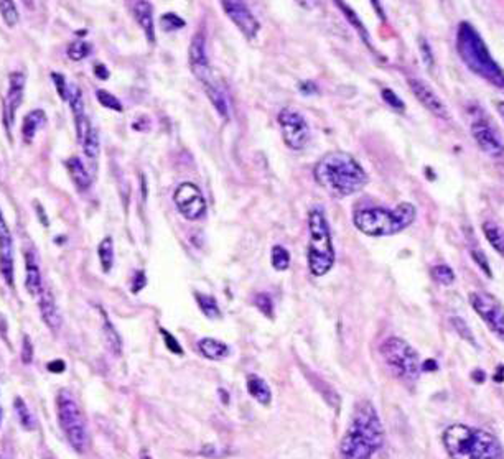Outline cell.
I'll use <instances>...</instances> for the list:
<instances>
[{
	"mask_svg": "<svg viewBox=\"0 0 504 459\" xmlns=\"http://www.w3.org/2000/svg\"><path fill=\"white\" fill-rule=\"evenodd\" d=\"M409 86L412 94L419 99V103L424 105L427 111H430L433 114L435 117L438 119H445L448 121L450 119V112H448L445 103L438 98V94L430 87L427 82L422 80H417V77H410L409 80Z\"/></svg>",
	"mask_w": 504,
	"mask_h": 459,
	"instance_id": "cell-16",
	"label": "cell"
},
{
	"mask_svg": "<svg viewBox=\"0 0 504 459\" xmlns=\"http://www.w3.org/2000/svg\"><path fill=\"white\" fill-rule=\"evenodd\" d=\"M430 273H432V278L435 280V282H438L440 285H452L453 280H455V273H453V270L448 267V265H435V267H432V270H430Z\"/></svg>",
	"mask_w": 504,
	"mask_h": 459,
	"instance_id": "cell-37",
	"label": "cell"
},
{
	"mask_svg": "<svg viewBox=\"0 0 504 459\" xmlns=\"http://www.w3.org/2000/svg\"><path fill=\"white\" fill-rule=\"evenodd\" d=\"M247 392L264 407H269L272 402V390H270L269 384L255 374L247 375Z\"/></svg>",
	"mask_w": 504,
	"mask_h": 459,
	"instance_id": "cell-24",
	"label": "cell"
},
{
	"mask_svg": "<svg viewBox=\"0 0 504 459\" xmlns=\"http://www.w3.org/2000/svg\"><path fill=\"white\" fill-rule=\"evenodd\" d=\"M317 91H318L317 86H315L311 81L300 82V93H302V94H306V96H309V94H315V93H317Z\"/></svg>",
	"mask_w": 504,
	"mask_h": 459,
	"instance_id": "cell-51",
	"label": "cell"
},
{
	"mask_svg": "<svg viewBox=\"0 0 504 459\" xmlns=\"http://www.w3.org/2000/svg\"><path fill=\"white\" fill-rule=\"evenodd\" d=\"M471 255H473L475 262H476V264L480 265L481 270H484V273H487L488 277H491V270H489V265H488L487 257H484V255L481 254V252H478V250H473V252H471Z\"/></svg>",
	"mask_w": 504,
	"mask_h": 459,
	"instance_id": "cell-49",
	"label": "cell"
},
{
	"mask_svg": "<svg viewBox=\"0 0 504 459\" xmlns=\"http://www.w3.org/2000/svg\"><path fill=\"white\" fill-rule=\"evenodd\" d=\"M419 47H420V54H422L424 63L430 68L433 64V57H432V50H430V45L427 43V40L420 38L419 40Z\"/></svg>",
	"mask_w": 504,
	"mask_h": 459,
	"instance_id": "cell-47",
	"label": "cell"
},
{
	"mask_svg": "<svg viewBox=\"0 0 504 459\" xmlns=\"http://www.w3.org/2000/svg\"><path fill=\"white\" fill-rule=\"evenodd\" d=\"M160 333H162V336H163V339H165V346H167V347H168V351H172V352H173V354H178V356H181V354H183V349H181V346H180V343H178V341H177V339H175V338H173L170 333H168V331H165V329H163V328H162V329H160Z\"/></svg>",
	"mask_w": 504,
	"mask_h": 459,
	"instance_id": "cell-43",
	"label": "cell"
},
{
	"mask_svg": "<svg viewBox=\"0 0 504 459\" xmlns=\"http://www.w3.org/2000/svg\"><path fill=\"white\" fill-rule=\"evenodd\" d=\"M270 262H272L274 269L283 272L290 267V254L283 246H274L272 252H270Z\"/></svg>",
	"mask_w": 504,
	"mask_h": 459,
	"instance_id": "cell-34",
	"label": "cell"
},
{
	"mask_svg": "<svg viewBox=\"0 0 504 459\" xmlns=\"http://www.w3.org/2000/svg\"><path fill=\"white\" fill-rule=\"evenodd\" d=\"M94 75H96V77H99V80H103V81L109 80V70L106 66H104L103 63H96L94 64Z\"/></svg>",
	"mask_w": 504,
	"mask_h": 459,
	"instance_id": "cell-50",
	"label": "cell"
},
{
	"mask_svg": "<svg viewBox=\"0 0 504 459\" xmlns=\"http://www.w3.org/2000/svg\"><path fill=\"white\" fill-rule=\"evenodd\" d=\"M415 206L401 203L394 209L366 208L356 211L353 221L360 232L369 237H386L402 232L415 221Z\"/></svg>",
	"mask_w": 504,
	"mask_h": 459,
	"instance_id": "cell-4",
	"label": "cell"
},
{
	"mask_svg": "<svg viewBox=\"0 0 504 459\" xmlns=\"http://www.w3.org/2000/svg\"><path fill=\"white\" fill-rule=\"evenodd\" d=\"M471 135L476 140V144L488 157L499 158L504 155V144L501 137L494 128L493 122L484 116V114H478V116L471 117Z\"/></svg>",
	"mask_w": 504,
	"mask_h": 459,
	"instance_id": "cell-11",
	"label": "cell"
},
{
	"mask_svg": "<svg viewBox=\"0 0 504 459\" xmlns=\"http://www.w3.org/2000/svg\"><path fill=\"white\" fill-rule=\"evenodd\" d=\"M221 6L224 8V13L231 18L232 24L241 30V33L247 40H254L258 36L260 24L246 2H231V0H228V2H223Z\"/></svg>",
	"mask_w": 504,
	"mask_h": 459,
	"instance_id": "cell-15",
	"label": "cell"
},
{
	"mask_svg": "<svg viewBox=\"0 0 504 459\" xmlns=\"http://www.w3.org/2000/svg\"><path fill=\"white\" fill-rule=\"evenodd\" d=\"M188 63H190L191 73L198 77L201 84H206L213 80V70L209 64L208 52H206V38L200 31L191 38L190 48H188Z\"/></svg>",
	"mask_w": 504,
	"mask_h": 459,
	"instance_id": "cell-14",
	"label": "cell"
},
{
	"mask_svg": "<svg viewBox=\"0 0 504 459\" xmlns=\"http://www.w3.org/2000/svg\"><path fill=\"white\" fill-rule=\"evenodd\" d=\"M254 305L260 313L269 316V318H274V301L267 293H258L254 296Z\"/></svg>",
	"mask_w": 504,
	"mask_h": 459,
	"instance_id": "cell-40",
	"label": "cell"
},
{
	"mask_svg": "<svg viewBox=\"0 0 504 459\" xmlns=\"http://www.w3.org/2000/svg\"><path fill=\"white\" fill-rule=\"evenodd\" d=\"M203 87L206 91V96L212 100V104L214 105L219 116L228 121L229 116H231V100H229V94L223 82L218 81L216 77H213L212 81L203 84Z\"/></svg>",
	"mask_w": 504,
	"mask_h": 459,
	"instance_id": "cell-20",
	"label": "cell"
},
{
	"mask_svg": "<svg viewBox=\"0 0 504 459\" xmlns=\"http://www.w3.org/2000/svg\"><path fill=\"white\" fill-rule=\"evenodd\" d=\"M313 178L328 195L346 198L368 185V174L351 155L345 151H329L318 160Z\"/></svg>",
	"mask_w": 504,
	"mask_h": 459,
	"instance_id": "cell-1",
	"label": "cell"
},
{
	"mask_svg": "<svg viewBox=\"0 0 504 459\" xmlns=\"http://www.w3.org/2000/svg\"><path fill=\"white\" fill-rule=\"evenodd\" d=\"M198 349L206 359L221 361L229 356V347L223 341L214 338H203L198 341Z\"/></svg>",
	"mask_w": 504,
	"mask_h": 459,
	"instance_id": "cell-26",
	"label": "cell"
},
{
	"mask_svg": "<svg viewBox=\"0 0 504 459\" xmlns=\"http://www.w3.org/2000/svg\"><path fill=\"white\" fill-rule=\"evenodd\" d=\"M68 103H70L71 112L75 116V126L84 122L88 116L84 112V99H82V93L77 84H68Z\"/></svg>",
	"mask_w": 504,
	"mask_h": 459,
	"instance_id": "cell-27",
	"label": "cell"
},
{
	"mask_svg": "<svg viewBox=\"0 0 504 459\" xmlns=\"http://www.w3.org/2000/svg\"><path fill=\"white\" fill-rule=\"evenodd\" d=\"M173 201H175L178 213L188 221H196V219L203 218L206 213V201L195 183H180L173 193Z\"/></svg>",
	"mask_w": 504,
	"mask_h": 459,
	"instance_id": "cell-12",
	"label": "cell"
},
{
	"mask_svg": "<svg viewBox=\"0 0 504 459\" xmlns=\"http://www.w3.org/2000/svg\"><path fill=\"white\" fill-rule=\"evenodd\" d=\"M381 98H383L384 103H386V104L389 105V107L394 109V111L404 112L406 104L402 103V99L399 98V96H397L396 93H394L392 89H383V91H381Z\"/></svg>",
	"mask_w": 504,
	"mask_h": 459,
	"instance_id": "cell-42",
	"label": "cell"
},
{
	"mask_svg": "<svg viewBox=\"0 0 504 459\" xmlns=\"http://www.w3.org/2000/svg\"><path fill=\"white\" fill-rule=\"evenodd\" d=\"M101 313H103V331H104V338H106V344H108L109 351H111L114 356H121L122 339H121V336H119L117 329L114 328L111 319L108 318V315L104 313L103 310H101Z\"/></svg>",
	"mask_w": 504,
	"mask_h": 459,
	"instance_id": "cell-28",
	"label": "cell"
},
{
	"mask_svg": "<svg viewBox=\"0 0 504 459\" xmlns=\"http://www.w3.org/2000/svg\"><path fill=\"white\" fill-rule=\"evenodd\" d=\"M309 269L315 277L327 275L334 265L332 231L322 209H311L309 214Z\"/></svg>",
	"mask_w": 504,
	"mask_h": 459,
	"instance_id": "cell-5",
	"label": "cell"
},
{
	"mask_svg": "<svg viewBox=\"0 0 504 459\" xmlns=\"http://www.w3.org/2000/svg\"><path fill=\"white\" fill-rule=\"evenodd\" d=\"M91 50H93V47H91V43H88V41L75 40L70 47H68V57H70L73 61H82V59L89 57Z\"/></svg>",
	"mask_w": 504,
	"mask_h": 459,
	"instance_id": "cell-35",
	"label": "cell"
},
{
	"mask_svg": "<svg viewBox=\"0 0 504 459\" xmlns=\"http://www.w3.org/2000/svg\"><path fill=\"white\" fill-rule=\"evenodd\" d=\"M483 232L487 236V241L491 244L494 250L498 252L499 255L504 257V231L498 226L496 223L487 221L483 224Z\"/></svg>",
	"mask_w": 504,
	"mask_h": 459,
	"instance_id": "cell-30",
	"label": "cell"
},
{
	"mask_svg": "<svg viewBox=\"0 0 504 459\" xmlns=\"http://www.w3.org/2000/svg\"><path fill=\"white\" fill-rule=\"evenodd\" d=\"M25 287L27 292L31 296H38L43 290V280H41V272L38 260L34 250H25Z\"/></svg>",
	"mask_w": 504,
	"mask_h": 459,
	"instance_id": "cell-21",
	"label": "cell"
},
{
	"mask_svg": "<svg viewBox=\"0 0 504 459\" xmlns=\"http://www.w3.org/2000/svg\"><path fill=\"white\" fill-rule=\"evenodd\" d=\"M96 98H98L99 104L103 105V107L111 109V111H116V112H122L124 111V105H122L121 100H119L114 94L108 93L106 89L96 91Z\"/></svg>",
	"mask_w": 504,
	"mask_h": 459,
	"instance_id": "cell-36",
	"label": "cell"
},
{
	"mask_svg": "<svg viewBox=\"0 0 504 459\" xmlns=\"http://www.w3.org/2000/svg\"><path fill=\"white\" fill-rule=\"evenodd\" d=\"M57 415L59 428L65 433L68 443L77 453H84L88 448V428L76 398L68 390H59L57 396Z\"/></svg>",
	"mask_w": 504,
	"mask_h": 459,
	"instance_id": "cell-6",
	"label": "cell"
},
{
	"mask_svg": "<svg viewBox=\"0 0 504 459\" xmlns=\"http://www.w3.org/2000/svg\"><path fill=\"white\" fill-rule=\"evenodd\" d=\"M13 262L15 259H13L12 232L7 226L2 211H0V273H2L3 282L10 288L15 285V282H13V273H15Z\"/></svg>",
	"mask_w": 504,
	"mask_h": 459,
	"instance_id": "cell-17",
	"label": "cell"
},
{
	"mask_svg": "<svg viewBox=\"0 0 504 459\" xmlns=\"http://www.w3.org/2000/svg\"><path fill=\"white\" fill-rule=\"evenodd\" d=\"M450 321H452V324L455 326L457 331L460 333L461 336H464V338L466 339V341H470V343H473V344H475V338H473V334H471L470 328H468V324H466L464 319H461V318H452Z\"/></svg>",
	"mask_w": 504,
	"mask_h": 459,
	"instance_id": "cell-44",
	"label": "cell"
},
{
	"mask_svg": "<svg viewBox=\"0 0 504 459\" xmlns=\"http://www.w3.org/2000/svg\"><path fill=\"white\" fill-rule=\"evenodd\" d=\"M45 123H47V114L40 111V109L27 114L24 117V123H22V137H24L27 144H30V142L35 139L36 132H38Z\"/></svg>",
	"mask_w": 504,
	"mask_h": 459,
	"instance_id": "cell-25",
	"label": "cell"
},
{
	"mask_svg": "<svg viewBox=\"0 0 504 459\" xmlns=\"http://www.w3.org/2000/svg\"><path fill=\"white\" fill-rule=\"evenodd\" d=\"M98 255L101 260V267L106 273L111 272L112 265H114V241L112 237H104L101 241V244L98 247Z\"/></svg>",
	"mask_w": 504,
	"mask_h": 459,
	"instance_id": "cell-31",
	"label": "cell"
},
{
	"mask_svg": "<svg viewBox=\"0 0 504 459\" xmlns=\"http://www.w3.org/2000/svg\"><path fill=\"white\" fill-rule=\"evenodd\" d=\"M196 303H198L200 310L203 311V315L206 318L213 319V318H219L221 316V310H219L216 300L213 296L205 295V293H196Z\"/></svg>",
	"mask_w": 504,
	"mask_h": 459,
	"instance_id": "cell-33",
	"label": "cell"
},
{
	"mask_svg": "<svg viewBox=\"0 0 504 459\" xmlns=\"http://www.w3.org/2000/svg\"><path fill=\"white\" fill-rule=\"evenodd\" d=\"M52 77H53L54 86H57L58 96H59V98H61L63 100H66V98H68V84H66L65 76L59 75V73H52Z\"/></svg>",
	"mask_w": 504,
	"mask_h": 459,
	"instance_id": "cell-45",
	"label": "cell"
},
{
	"mask_svg": "<svg viewBox=\"0 0 504 459\" xmlns=\"http://www.w3.org/2000/svg\"><path fill=\"white\" fill-rule=\"evenodd\" d=\"M48 370H52V373H57V374L63 373V370H65V362H63V361H53V362H50V364H48Z\"/></svg>",
	"mask_w": 504,
	"mask_h": 459,
	"instance_id": "cell-52",
	"label": "cell"
},
{
	"mask_svg": "<svg viewBox=\"0 0 504 459\" xmlns=\"http://www.w3.org/2000/svg\"><path fill=\"white\" fill-rule=\"evenodd\" d=\"M160 25H162V30L165 31H175V30H181L185 27V20L177 15V13H165L160 18Z\"/></svg>",
	"mask_w": 504,
	"mask_h": 459,
	"instance_id": "cell-41",
	"label": "cell"
},
{
	"mask_svg": "<svg viewBox=\"0 0 504 459\" xmlns=\"http://www.w3.org/2000/svg\"><path fill=\"white\" fill-rule=\"evenodd\" d=\"M38 298H40V301H38L40 313H41V318H43V321H45V324L48 326L50 331L58 333L59 329H61L63 318H61V311H59V308H58L57 300H54L52 290L47 287H43V290H41Z\"/></svg>",
	"mask_w": 504,
	"mask_h": 459,
	"instance_id": "cell-19",
	"label": "cell"
},
{
	"mask_svg": "<svg viewBox=\"0 0 504 459\" xmlns=\"http://www.w3.org/2000/svg\"><path fill=\"white\" fill-rule=\"evenodd\" d=\"M457 52L470 71L483 77L489 84L504 91V71L494 61L491 53L475 27L461 22L457 31Z\"/></svg>",
	"mask_w": 504,
	"mask_h": 459,
	"instance_id": "cell-3",
	"label": "cell"
},
{
	"mask_svg": "<svg viewBox=\"0 0 504 459\" xmlns=\"http://www.w3.org/2000/svg\"><path fill=\"white\" fill-rule=\"evenodd\" d=\"M80 144L82 146V151H84V155L88 157V160H91V162H96V160H98V157H99V150H101L98 130H96L94 127H91L89 130L81 137Z\"/></svg>",
	"mask_w": 504,
	"mask_h": 459,
	"instance_id": "cell-29",
	"label": "cell"
},
{
	"mask_svg": "<svg viewBox=\"0 0 504 459\" xmlns=\"http://www.w3.org/2000/svg\"><path fill=\"white\" fill-rule=\"evenodd\" d=\"M45 459H52V458H45Z\"/></svg>",
	"mask_w": 504,
	"mask_h": 459,
	"instance_id": "cell-56",
	"label": "cell"
},
{
	"mask_svg": "<svg viewBox=\"0 0 504 459\" xmlns=\"http://www.w3.org/2000/svg\"><path fill=\"white\" fill-rule=\"evenodd\" d=\"M24 89H25V76L20 71H13L8 75V89L3 99V126L8 137L10 130L15 123V116L22 100H24Z\"/></svg>",
	"mask_w": 504,
	"mask_h": 459,
	"instance_id": "cell-13",
	"label": "cell"
},
{
	"mask_svg": "<svg viewBox=\"0 0 504 459\" xmlns=\"http://www.w3.org/2000/svg\"><path fill=\"white\" fill-rule=\"evenodd\" d=\"M20 357H22V362H24V364H30L31 359H34V344H31L30 338L27 336V334L24 336V341H22Z\"/></svg>",
	"mask_w": 504,
	"mask_h": 459,
	"instance_id": "cell-46",
	"label": "cell"
},
{
	"mask_svg": "<svg viewBox=\"0 0 504 459\" xmlns=\"http://www.w3.org/2000/svg\"><path fill=\"white\" fill-rule=\"evenodd\" d=\"M0 423H2V408H0Z\"/></svg>",
	"mask_w": 504,
	"mask_h": 459,
	"instance_id": "cell-55",
	"label": "cell"
},
{
	"mask_svg": "<svg viewBox=\"0 0 504 459\" xmlns=\"http://www.w3.org/2000/svg\"><path fill=\"white\" fill-rule=\"evenodd\" d=\"M0 15L7 27H15L18 24V12L15 2H0Z\"/></svg>",
	"mask_w": 504,
	"mask_h": 459,
	"instance_id": "cell-38",
	"label": "cell"
},
{
	"mask_svg": "<svg viewBox=\"0 0 504 459\" xmlns=\"http://www.w3.org/2000/svg\"><path fill=\"white\" fill-rule=\"evenodd\" d=\"M336 6L341 8V10H343V13H345V15H346V18H348V20H350V22H351V24H353V27H355V29L360 31V33H361V36H363V40L366 41V43H368V45H369V40H368V38H369V36H368V31H366V29H364V27H363V24H361V20H360V18H358V17H356V13H355V10H351V8H350V7H348V6H346V3H343V2H336Z\"/></svg>",
	"mask_w": 504,
	"mask_h": 459,
	"instance_id": "cell-39",
	"label": "cell"
},
{
	"mask_svg": "<svg viewBox=\"0 0 504 459\" xmlns=\"http://www.w3.org/2000/svg\"><path fill=\"white\" fill-rule=\"evenodd\" d=\"M140 459H152V458H150V456H149V454H144V456H142Z\"/></svg>",
	"mask_w": 504,
	"mask_h": 459,
	"instance_id": "cell-54",
	"label": "cell"
},
{
	"mask_svg": "<svg viewBox=\"0 0 504 459\" xmlns=\"http://www.w3.org/2000/svg\"><path fill=\"white\" fill-rule=\"evenodd\" d=\"M443 444L450 459H504V449L496 436L468 425L448 426Z\"/></svg>",
	"mask_w": 504,
	"mask_h": 459,
	"instance_id": "cell-2",
	"label": "cell"
},
{
	"mask_svg": "<svg viewBox=\"0 0 504 459\" xmlns=\"http://www.w3.org/2000/svg\"><path fill=\"white\" fill-rule=\"evenodd\" d=\"M13 407H15V413H17V419L20 421L22 428H25L27 431H31L35 428V420L34 415H31L30 408L27 407L25 400L22 397H17L15 402H13Z\"/></svg>",
	"mask_w": 504,
	"mask_h": 459,
	"instance_id": "cell-32",
	"label": "cell"
},
{
	"mask_svg": "<svg viewBox=\"0 0 504 459\" xmlns=\"http://www.w3.org/2000/svg\"><path fill=\"white\" fill-rule=\"evenodd\" d=\"M470 305L478 313L481 319L487 323V326L491 331L504 339V308L501 306L496 298L489 295L487 292H471Z\"/></svg>",
	"mask_w": 504,
	"mask_h": 459,
	"instance_id": "cell-10",
	"label": "cell"
},
{
	"mask_svg": "<svg viewBox=\"0 0 504 459\" xmlns=\"http://www.w3.org/2000/svg\"><path fill=\"white\" fill-rule=\"evenodd\" d=\"M282 139L292 150L305 149L310 140V126L306 119L293 107H283L277 116Z\"/></svg>",
	"mask_w": 504,
	"mask_h": 459,
	"instance_id": "cell-9",
	"label": "cell"
},
{
	"mask_svg": "<svg viewBox=\"0 0 504 459\" xmlns=\"http://www.w3.org/2000/svg\"><path fill=\"white\" fill-rule=\"evenodd\" d=\"M496 109H498L499 116H501L503 122H504V100H498V103H496Z\"/></svg>",
	"mask_w": 504,
	"mask_h": 459,
	"instance_id": "cell-53",
	"label": "cell"
},
{
	"mask_svg": "<svg viewBox=\"0 0 504 459\" xmlns=\"http://www.w3.org/2000/svg\"><path fill=\"white\" fill-rule=\"evenodd\" d=\"M145 285H147L145 273L142 272V270H139V272H135L134 280H132V293H139Z\"/></svg>",
	"mask_w": 504,
	"mask_h": 459,
	"instance_id": "cell-48",
	"label": "cell"
},
{
	"mask_svg": "<svg viewBox=\"0 0 504 459\" xmlns=\"http://www.w3.org/2000/svg\"><path fill=\"white\" fill-rule=\"evenodd\" d=\"M350 431L363 438L366 443H369L376 451H379L384 443V428L379 419L378 412L371 402H360L353 413V419L350 423Z\"/></svg>",
	"mask_w": 504,
	"mask_h": 459,
	"instance_id": "cell-8",
	"label": "cell"
},
{
	"mask_svg": "<svg viewBox=\"0 0 504 459\" xmlns=\"http://www.w3.org/2000/svg\"><path fill=\"white\" fill-rule=\"evenodd\" d=\"M132 12H134V17L137 24L140 25V29L144 30L147 40L150 43H155V25H154V12H152V3L145 2V0H139V2H132Z\"/></svg>",
	"mask_w": 504,
	"mask_h": 459,
	"instance_id": "cell-22",
	"label": "cell"
},
{
	"mask_svg": "<svg viewBox=\"0 0 504 459\" xmlns=\"http://www.w3.org/2000/svg\"><path fill=\"white\" fill-rule=\"evenodd\" d=\"M66 168L70 173L73 183L80 191H86L91 188V174L86 170L84 163L81 162L80 157H71L66 160Z\"/></svg>",
	"mask_w": 504,
	"mask_h": 459,
	"instance_id": "cell-23",
	"label": "cell"
},
{
	"mask_svg": "<svg viewBox=\"0 0 504 459\" xmlns=\"http://www.w3.org/2000/svg\"><path fill=\"white\" fill-rule=\"evenodd\" d=\"M384 362L396 377L406 380V382H414L419 377L420 362L419 354L409 343L401 338H389L379 347Z\"/></svg>",
	"mask_w": 504,
	"mask_h": 459,
	"instance_id": "cell-7",
	"label": "cell"
},
{
	"mask_svg": "<svg viewBox=\"0 0 504 459\" xmlns=\"http://www.w3.org/2000/svg\"><path fill=\"white\" fill-rule=\"evenodd\" d=\"M376 449L363 438L348 430L340 442V454L343 459H371Z\"/></svg>",
	"mask_w": 504,
	"mask_h": 459,
	"instance_id": "cell-18",
	"label": "cell"
}]
</instances>
